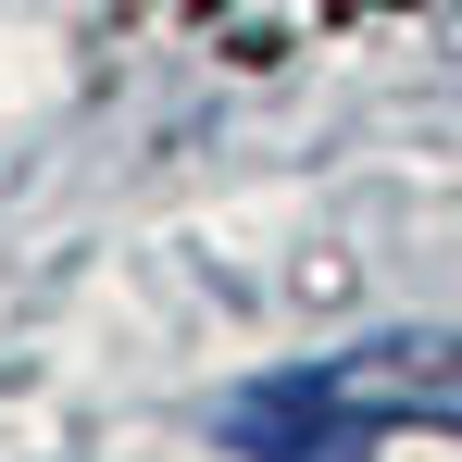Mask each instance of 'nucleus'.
Returning a JSON list of instances; mask_svg holds the SVG:
<instances>
[{"label": "nucleus", "mask_w": 462, "mask_h": 462, "mask_svg": "<svg viewBox=\"0 0 462 462\" xmlns=\"http://www.w3.org/2000/svg\"><path fill=\"white\" fill-rule=\"evenodd\" d=\"M425 425V438H462V325H387V337H350L325 363H288V375L226 387L213 438L237 462H363L375 438Z\"/></svg>", "instance_id": "nucleus-1"}]
</instances>
